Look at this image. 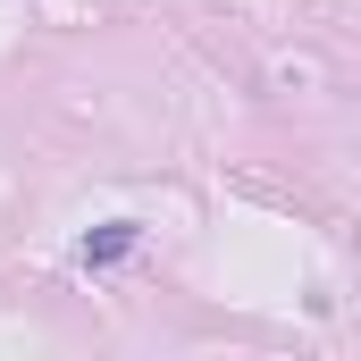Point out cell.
Masks as SVG:
<instances>
[{
	"label": "cell",
	"instance_id": "1",
	"mask_svg": "<svg viewBox=\"0 0 361 361\" xmlns=\"http://www.w3.org/2000/svg\"><path fill=\"white\" fill-rule=\"evenodd\" d=\"M135 235H143V227H126V219H118V227H101V235H85V261H92V269L126 261V252H135Z\"/></svg>",
	"mask_w": 361,
	"mask_h": 361
}]
</instances>
